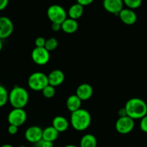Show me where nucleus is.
I'll return each mask as SVG.
<instances>
[{
	"mask_svg": "<svg viewBox=\"0 0 147 147\" xmlns=\"http://www.w3.org/2000/svg\"><path fill=\"white\" fill-rule=\"evenodd\" d=\"M125 109L128 116L134 120H141L147 115V104L138 97H133L126 102Z\"/></svg>",
	"mask_w": 147,
	"mask_h": 147,
	"instance_id": "f257e3e1",
	"label": "nucleus"
},
{
	"mask_svg": "<svg viewBox=\"0 0 147 147\" xmlns=\"http://www.w3.org/2000/svg\"><path fill=\"white\" fill-rule=\"evenodd\" d=\"M92 122V117L88 110L80 108L71 113L70 123L74 129L83 131L90 127Z\"/></svg>",
	"mask_w": 147,
	"mask_h": 147,
	"instance_id": "f03ea898",
	"label": "nucleus"
},
{
	"mask_svg": "<svg viewBox=\"0 0 147 147\" xmlns=\"http://www.w3.org/2000/svg\"><path fill=\"white\" fill-rule=\"evenodd\" d=\"M8 101L13 108H24L29 101V94L24 87L15 86L9 93Z\"/></svg>",
	"mask_w": 147,
	"mask_h": 147,
	"instance_id": "7ed1b4c3",
	"label": "nucleus"
},
{
	"mask_svg": "<svg viewBox=\"0 0 147 147\" xmlns=\"http://www.w3.org/2000/svg\"><path fill=\"white\" fill-rule=\"evenodd\" d=\"M28 84L33 91H42L49 84L48 75L40 71L34 72L30 75L28 80Z\"/></svg>",
	"mask_w": 147,
	"mask_h": 147,
	"instance_id": "20e7f679",
	"label": "nucleus"
},
{
	"mask_svg": "<svg viewBox=\"0 0 147 147\" xmlns=\"http://www.w3.org/2000/svg\"><path fill=\"white\" fill-rule=\"evenodd\" d=\"M47 16L52 23L61 24L67 18V12L61 5H53L48 8Z\"/></svg>",
	"mask_w": 147,
	"mask_h": 147,
	"instance_id": "39448f33",
	"label": "nucleus"
},
{
	"mask_svg": "<svg viewBox=\"0 0 147 147\" xmlns=\"http://www.w3.org/2000/svg\"><path fill=\"white\" fill-rule=\"evenodd\" d=\"M27 120V113L23 108H13L9 113L7 121L9 125L20 127L23 125Z\"/></svg>",
	"mask_w": 147,
	"mask_h": 147,
	"instance_id": "423d86ee",
	"label": "nucleus"
},
{
	"mask_svg": "<svg viewBox=\"0 0 147 147\" xmlns=\"http://www.w3.org/2000/svg\"><path fill=\"white\" fill-rule=\"evenodd\" d=\"M135 126V122L133 118L126 115L119 117L115 123V129L121 134H128L133 131Z\"/></svg>",
	"mask_w": 147,
	"mask_h": 147,
	"instance_id": "0eeeda50",
	"label": "nucleus"
},
{
	"mask_svg": "<svg viewBox=\"0 0 147 147\" xmlns=\"http://www.w3.org/2000/svg\"><path fill=\"white\" fill-rule=\"evenodd\" d=\"M31 58L35 63L43 66L46 64L50 60V52L44 47H35L31 53Z\"/></svg>",
	"mask_w": 147,
	"mask_h": 147,
	"instance_id": "6e6552de",
	"label": "nucleus"
},
{
	"mask_svg": "<svg viewBox=\"0 0 147 147\" xmlns=\"http://www.w3.org/2000/svg\"><path fill=\"white\" fill-rule=\"evenodd\" d=\"M14 30V25L9 18L0 17V38L5 39L10 36Z\"/></svg>",
	"mask_w": 147,
	"mask_h": 147,
	"instance_id": "1a4fd4ad",
	"label": "nucleus"
},
{
	"mask_svg": "<svg viewBox=\"0 0 147 147\" xmlns=\"http://www.w3.org/2000/svg\"><path fill=\"white\" fill-rule=\"evenodd\" d=\"M43 129L38 125H32L27 128L25 132V138L28 142L35 144L42 139Z\"/></svg>",
	"mask_w": 147,
	"mask_h": 147,
	"instance_id": "9d476101",
	"label": "nucleus"
},
{
	"mask_svg": "<svg viewBox=\"0 0 147 147\" xmlns=\"http://www.w3.org/2000/svg\"><path fill=\"white\" fill-rule=\"evenodd\" d=\"M123 0H103L102 6L104 9L109 13L118 15L123 9Z\"/></svg>",
	"mask_w": 147,
	"mask_h": 147,
	"instance_id": "9b49d317",
	"label": "nucleus"
},
{
	"mask_svg": "<svg viewBox=\"0 0 147 147\" xmlns=\"http://www.w3.org/2000/svg\"><path fill=\"white\" fill-rule=\"evenodd\" d=\"M120 19L122 21L123 23L127 25H131L136 23L137 21V15L134 9L125 8L123 9L118 14Z\"/></svg>",
	"mask_w": 147,
	"mask_h": 147,
	"instance_id": "f8f14e48",
	"label": "nucleus"
},
{
	"mask_svg": "<svg viewBox=\"0 0 147 147\" xmlns=\"http://www.w3.org/2000/svg\"><path fill=\"white\" fill-rule=\"evenodd\" d=\"M76 94L82 101L88 100L89 99L91 98L93 94L92 87L90 84H87V83L80 84L77 87Z\"/></svg>",
	"mask_w": 147,
	"mask_h": 147,
	"instance_id": "ddd939ff",
	"label": "nucleus"
},
{
	"mask_svg": "<svg viewBox=\"0 0 147 147\" xmlns=\"http://www.w3.org/2000/svg\"><path fill=\"white\" fill-rule=\"evenodd\" d=\"M65 80L64 74L62 71L59 69H55L51 71L48 75V80L49 84L53 87H58L60 86L63 82Z\"/></svg>",
	"mask_w": 147,
	"mask_h": 147,
	"instance_id": "4468645a",
	"label": "nucleus"
},
{
	"mask_svg": "<svg viewBox=\"0 0 147 147\" xmlns=\"http://www.w3.org/2000/svg\"><path fill=\"white\" fill-rule=\"evenodd\" d=\"M52 126L59 133L65 132L69 128V123L65 117L59 115L53 118L52 121Z\"/></svg>",
	"mask_w": 147,
	"mask_h": 147,
	"instance_id": "2eb2a0df",
	"label": "nucleus"
},
{
	"mask_svg": "<svg viewBox=\"0 0 147 147\" xmlns=\"http://www.w3.org/2000/svg\"><path fill=\"white\" fill-rule=\"evenodd\" d=\"M79 24L76 20L66 18L61 23V30L67 34L74 33L78 30Z\"/></svg>",
	"mask_w": 147,
	"mask_h": 147,
	"instance_id": "dca6fc26",
	"label": "nucleus"
},
{
	"mask_svg": "<svg viewBox=\"0 0 147 147\" xmlns=\"http://www.w3.org/2000/svg\"><path fill=\"white\" fill-rule=\"evenodd\" d=\"M82 100L77 97V94L70 95L66 100V107L71 113L74 112L76 110L81 108Z\"/></svg>",
	"mask_w": 147,
	"mask_h": 147,
	"instance_id": "f3484780",
	"label": "nucleus"
},
{
	"mask_svg": "<svg viewBox=\"0 0 147 147\" xmlns=\"http://www.w3.org/2000/svg\"><path fill=\"white\" fill-rule=\"evenodd\" d=\"M83 13H84V7L78 3L72 5L68 10L69 18L76 20L80 19L82 16Z\"/></svg>",
	"mask_w": 147,
	"mask_h": 147,
	"instance_id": "a211bd4d",
	"label": "nucleus"
},
{
	"mask_svg": "<svg viewBox=\"0 0 147 147\" xmlns=\"http://www.w3.org/2000/svg\"><path fill=\"white\" fill-rule=\"evenodd\" d=\"M59 135V132L56 129H55L53 126H48L45 129L43 130V136L42 139L45 141L54 142L58 138Z\"/></svg>",
	"mask_w": 147,
	"mask_h": 147,
	"instance_id": "6ab92c4d",
	"label": "nucleus"
},
{
	"mask_svg": "<svg viewBox=\"0 0 147 147\" xmlns=\"http://www.w3.org/2000/svg\"><path fill=\"white\" fill-rule=\"evenodd\" d=\"M97 138L92 134H85L80 140V147H97Z\"/></svg>",
	"mask_w": 147,
	"mask_h": 147,
	"instance_id": "aec40b11",
	"label": "nucleus"
},
{
	"mask_svg": "<svg viewBox=\"0 0 147 147\" xmlns=\"http://www.w3.org/2000/svg\"><path fill=\"white\" fill-rule=\"evenodd\" d=\"M58 45H59V42H58L57 39L52 37V38L46 39L44 48L49 52H51L56 49V48L58 47Z\"/></svg>",
	"mask_w": 147,
	"mask_h": 147,
	"instance_id": "412c9836",
	"label": "nucleus"
},
{
	"mask_svg": "<svg viewBox=\"0 0 147 147\" xmlns=\"http://www.w3.org/2000/svg\"><path fill=\"white\" fill-rule=\"evenodd\" d=\"M9 98V93L4 86L0 84V107L7 104Z\"/></svg>",
	"mask_w": 147,
	"mask_h": 147,
	"instance_id": "4be33fe9",
	"label": "nucleus"
},
{
	"mask_svg": "<svg viewBox=\"0 0 147 147\" xmlns=\"http://www.w3.org/2000/svg\"><path fill=\"white\" fill-rule=\"evenodd\" d=\"M42 94L46 98L50 99L54 97L55 94H56V90H55V87L48 84L46 87L43 89L42 90Z\"/></svg>",
	"mask_w": 147,
	"mask_h": 147,
	"instance_id": "5701e85b",
	"label": "nucleus"
},
{
	"mask_svg": "<svg viewBox=\"0 0 147 147\" xmlns=\"http://www.w3.org/2000/svg\"><path fill=\"white\" fill-rule=\"evenodd\" d=\"M123 2L127 7L131 9H137L142 4V0H123Z\"/></svg>",
	"mask_w": 147,
	"mask_h": 147,
	"instance_id": "b1692460",
	"label": "nucleus"
},
{
	"mask_svg": "<svg viewBox=\"0 0 147 147\" xmlns=\"http://www.w3.org/2000/svg\"><path fill=\"white\" fill-rule=\"evenodd\" d=\"M34 144H35V147H53V142L45 141L43 139H41L38 142Z\"/></svg>",
	"mask_w": 147,
	"mask_h": 147,
	"instance_id": "393cba45",
	"label": "nucleus"
},
{
	"mask_svg": "<svg viewBox=\"0 0 147 147\" xmlns=\"http://www.w3.org/2000/svg\"><path fill=\"white\" fill-rule=\"evenodd\" d=\"M140 128L143 132L147 134V115L143 117L140 121Z\"/></svg>",
	"mask_w": 147,
	"mask_h": 147,
	"instance_id": "a878e982",
	"label": "nucleus"
},
{
	"mask_svg": "<svg viewBox=\"0 0 147 147\" xmlns=\"http://www.w3.org/2000/svg\"><path fill=\"white\" fill-rule=\"evenodd\" d=\"M46 39L44 38L43 37H38L35 40V47H44L45 43H46Z\"/></svg>",
	"mask_w": 147,
	"mask_h": 147,
	"instance_id": "bb28decb",
	"label": "nucleus"
},
{
	"mask_svg": "<svg viewBox=\"0 0 147 147\" xmlns=\"http://www.w3.org/2000/svg\"><path fill=\"white\" fill-rule=\"evenodd\" d=\"M7 131L10 135H15V134H16L17 133H18V127L16 126V125H9V126H8Z\"/></svg>",
	"mask_w": 147,
	"mask_h": 147,
	"instance_id": "cd10ccee",
	"label": "nucleus"
},
{
	"mask_svg": "<svg viewBox=\"0 0 147 147\" xmlns=\"http://www.w3.org/2000/svg\"><path fill=\"white\" fill-rule=\"evenodd\" d=\"M93 1L94 0H77V3L82 5L83 7H85L91 5L93 2Z\"/></svg>",
	"mask_w": 147,
	"mask_h": 147,
	"instance_id": "c85d7f7f",
	"label": "nucleus"
},
{
	"mask_svg": "<svg viewBox=\"0 0 147 147\" xmlns=\"http://www.w3.org/2000/svg\"><path fill=\"white\" fill-rule=\"evenodd\" d=\"M9 0H0V11H2L7 7Z\"/></svg>",
	"mask_w": 147,
	"mask_h": 147,
	"instance_id": "c756f323",
	"label": "nucleus"
},
{
	"mask_svg": "<svg viewBox=\"0 0 147 147\" xmlns=\"http://www.w3.org/2000/svg\"><path fill=\"white\" fill-rule=\"evenodd\" d=\"M51 28L55 32H58L60 30H61V24L59 23H52Z\"/></svg>",
	"mask_w": 147,
	"mask_h": 147,
	"instance_id": "7c9ffc66",
	"label": "nucleus"
},
{
	"mask_svg": "<svg viewBox=\"0 0 147 147\" xmlns=\"http://www.w3.org/2000/svg\"><path fill=\"white\" fill-rule=\"evenodd\" d=\"M118 115H119V117L126 116L127 113H126V110H125V107H123V108L120 109L119 111H118Z\"/></svg>",
	"mask_w": 147,
	"mask_h": 147,
	"instance_id": "2f4dec72",
	"label": "nucleus"
},
{
	"mask_svg": "<svg viewBox=\"0 0 147 147\" xmlns=\"http://www.w3.org/2000/svg\"><path fill=\"white\" fill-rule=\"evenodd\" d=\"M0 147H15L13 146L12 145H11V144H3L2 146H1Z\"/></svg>",
	"mask_w": 147,
	"mask_h": 147,
	"instance_id": "473e14b6",
	"label": "nucleus"
},
{
	"mask_svg": "<svg viewBox=\"0 0 147 147\" xmlns=\"http://www.w3.org/2000/svg\"><path fill=\"white\" fill-rule=\"evenodd\" d=\"M63 147H78V146H75V145H72V144H69V145L64 146Z\"/></svg>",
	"mask_w": 147,
	"mask_h": 147,
	"instance_id": "72a5a7b5",
	"label": "nucleus"
},
{
	"mask_svg": "<svg viewBox=\"0 0 147 147\" xmlns=\"http://www.w3.org/2000/svg\"><path fill=\"white\" fill-rule=\"evenodd\" d=\"M2 39L0 38V51H2Z\"/></svg>",
	"mask_w": 147,
	"mask_h": 147,
	"instance_id": "f704fd0d",
	"label": "nucleus"
},
{
	"mask_svg": "<svg viewBox=\"0 0 147 147\" xmlns=\"http://www.w3.org/2000/svg\"><path fill=\"white\" fill-rule=\"evenodd\" d=\"M18 147H27V146H24V145H21V146H18Z\"/></svg>",
	"mask_w": 147,
	"mask_h": 147,
	"instance_id": "c9c22d12",
	"label": "nucleus"
}]
</instances>
